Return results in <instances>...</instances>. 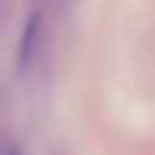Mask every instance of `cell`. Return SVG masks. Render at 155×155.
<instances>
[{"label": "cell", "instance_id": "1", "mask_svg": "<svg viewBox=\"0 0 155 155\" xmlns=\"http://www.w3.org/2000/svg\"><path fill=\"white\" fill-rule=\"evenodd\" d=\"M39 24H41V17L39 15H31L24 24V31H22V39H19V65L24 68L34 53V46H36V39H39Z\"/></svg>", "mask_w": 155, "mask_h": 155}, {"label": "cell", "instance_id": "2", "mask_svg": "<svg viewBox=\"0 0 155 155\" xmlns=\"http://www.w3.org/2000/svg\"><path fill=\"white\" fill-rule=\"evenodd\" d=\"M10 155H19V150H12V153H10Z\"/></svg>", "mask_w": 155, "mask_h": 155}]
</instances>
